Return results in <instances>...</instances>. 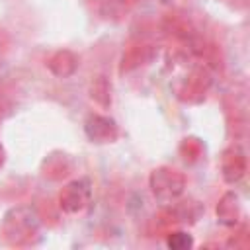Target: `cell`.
I'll return each mask as SVG.
<instances>
[{"label":"cell","mask_w":250,"mask_h":250,"mask_svg":"<svg viewBox=\"0 0 250 250\" xmlns=\"http://www.w3.org/2000/svg\"><path fill=\"white\" fill-rule=\"evenodd\" d=\"M176 178H180L174 170H156L154 174H152V189H154V195H158V197H162L164 195V191L168 193V197H174L176 193L170 189V186L172 188H178V189H182V186H184V182H178V184H174V180Z\"/></svg>","instance_id":"obj_3"},{"label":"cell","mask_w":250,"mask_h":250,"mask_svg":"<svg viewBox=\"0 0 250 250\" xmlns=\"http://www.w3.org/2000/svg\"><path fill=\"white\" fill-rule=\"evenodd\" d=\"M189 244H191V238L186 232H174L168 238V246H172V248H186Z\"/></svg>","instance_id":"obj_4"},{"label":"cell","mask_w":250,"mask_h":250,"mask_svg":"<svg viewBox=\"0 0 250 250\" xmlns=\"http://www.w3.org/2000/svg\"><path fill=\"white\" fill-rule=\"evenodd\" d=\"M86 133L92 141H98V143H105V141H111L115 137V123L107 117H100V115H92L86 123Z\"/></svg>","instance_id":"obj_2"},{"label":"cell","mask_w":250,"mask_h":250,"mask_svg":"<svg viewBox=\"0 0 250 250\" xmlns=\"http://www.w3.org/2000/svg\"><path fill=\"white\" fill-rule=\"evenodd\" d=\"M88 197H90L88 180H78V182H72L70 186H66L64 193L61 195V203L66 211H78L86 205Z\"/></svg>","instance_id":"obj_1"}]
</instances>
